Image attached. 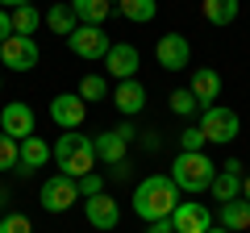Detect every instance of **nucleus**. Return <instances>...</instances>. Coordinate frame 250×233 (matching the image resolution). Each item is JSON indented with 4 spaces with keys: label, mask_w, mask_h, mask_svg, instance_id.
Listing matches in <instances>:
<instances>
[{
    "label": "nucleus",
    "mask_w": 250,
    "mask_h": 233,
    "mask_svg": "<svg viewBox=\"0 0 250 233\" xmlns=\"http://www.w3.org/2000/svg\"><path fill=\"white\" fill-rule=\"evenodd\" d=\"M21 4H34V0H0V9H9V13L21 9Z\"/></svg>",
    "instance_id": "34"
},
{
    "label": "nucleus",
    "mask_w": 250,
    "mask_h": 233,
    "mask_svg": "<svg viewBox=\"0 0 250 233\" xmlns=\"http://www.w3.org/2000/svg\"><path fill=\"white\" fill-rule=\"evenodd\" d=\"M146 233H175V225H171V216H167V221H150Z\"/></svg>",
    "instance_id": "32"
},
{
    "label": "nucleus",
    "mask_w": 250,
    "mask_h": 233,
    "mask_svg": "<svg viewBox=\"0 0 250 233\" xmlns=\"http://www.w3.org/2000/svg\"><path fill=\"white\" fill-rule=\"evenodd\" d=\"M113 9H117V0H113Z\"/></svg>",
    "instance_id": "39"
},
{
    "label": "nucleus",
    "mask_w": 250,
    "mask_h": 233,
    "mask_svg": "<svg viewBox=\"0 0 250 233\" xmlns=\"http://www.w3.org/2000/svg\"><path fill=\"white\" fill-rule=\"evenodd\" d=\"M71 13L80 17V25H104L113 13V0H67Z\"/></svg>",
    "instance_id": "20"
},
{
    "label": "nucleus",
    "mask_w": 250,
    "mask_h": 233,
    "mask_svg": "<svg viewBox=\"0 0 250 233\" xmlns=\"http://www.w3.org/2000/svg\"><path fill=\"white\" fill-rule=\"evenodd\" d=\"M54 150V162H59L62 175H71V179H83V175H92V167H96V150H92V137L80 134V129H67V134L59 137V142L50 146Z\"/></svg>",
    "instance_id": "2"
},
{
    "label": "nucleus",
    "mask_w": 250,
    "mask_h": 233,
    "mask_svg": "<svg viewBox=\"0 0 250 233\" xmlns=\"http://www.w3.org/2000/svg\"><path fill=\"white\" fill-rule=\"evenodd\" d=\"M200 13H205L208 25H233L238 13H242V4L238 0H200Z\"/></svg>",
    "instance_id": "22"
},
{
    "label": "nucleus",
    "mask_w": 250,
    "mask_h": 233,
    "mask_svg": "<svg viewBox=\"0 0 250 233\" xmlns=\"http://www.w3.org/2000/svg\"><path fill=\"white\" fill-rule=\"evenodd\" d=\"M83 116H88V104H83L80 92H59V96L50 100V121L59 129H80Z\"/></svg>",
    "instance_id": "11"
},
{
    "label": "nucleus",
    "mask_w": 250,
    "mask_h": 233,
    "mask_svg": "<svg viewBox=\"0 0 250 233\" xmlns=\"http://www.w3.org/2000/svg\"><path fill=\"white\" fill-rule=\"evenodd\" d=\"M92 150H96V162H108V167H117V162H125V150H129V142H125L117 129H104V134L92 137Z\"/></svg>",
    "instance_id": "18"
},
{
    "label": "nucleus",
    "mask_w": 250,
    "mask_h": 233,
    "mask_svg": "<svg viewBox=\"0 0 250 233\" xmlns=\"http://www.w3.org/2000/svg\"><path fill=\"white\" fill-rule=\"evenodd\" d=\"M208 233H229V229H221V225H213V229H208Z\"/></svg>",
    "instance_id": "37"
},
{
    "label": "nucleus",
    "mask_w": 250,
    "mask_h": 233,
    "mask_svg": "<svg viewBox=\"0 0 250 233\" xmlns=\"http://www.w3.org/2000/svg\"><path fill=\"white\" fill-rule=\"evenodd\" d=\"M113 129H117V134H121V137H125V142H134V134H138V129H134V125H129V121H121V125H113Z\"/></svg>",
    "instance_id": "33"
},
{
    "label": "nucleus",
    "mask_w": 250,
    "mask_h": 233,
    "mask_svg": "<svg viewBox=\"0 0 250 233\" xmlns=\"http://www.w3.org/2000/svg\"><path fill=\"white\" fill-rule=\"evenodd\" d=\"M17 150H21V142L0 129V171H17Z\"/></svg>",
    "instance_id": "27"
},
{
    "label": "nucleus",
    "mask_w": 250,
    "mask_h": 233,
    "mask_svg": "<svg viewBox=\"0 0 250 233\" xmlns=\"http://www.w3.org/2000/svg\"><path fill=\"white\" fill-rule=\"evenodd\" d=\"M213 175H217V162L208 158L205 150H196V154L179 150V154H175V162H171V179H175V188H179V192H188V196L208 192Z\"/></svg>",
    "instance_id": "3"
},
{
    "label": "nucleus",
    "mask_w": 250,
    "mask_h": 233,
    "mask_svg": "<svg viewBox=\"0 0 250 233\" xmlns=\"http://www.w3.org/2000/svg\"><path fill=\"white\" fill-rule=\"evenodd\" d=\"M217 225L221 229H229V233H242V229H250V200H225V204H217Z\"/></svg>",
    "instance_id": "19"
},
{
    "label": "nucleus",
    "mask_w": 250,
    "mask_h": 233,
    "mask_svg": "<svg viewBox=\"0 0 250 233\" xmlns=\"http://www.w3.org/2000/svg\"><path fill=\"white\" fill-rule=\"evenodd\" d=\"M67 46H71L75 58H88V63H96V58H104V54H108L113 38L104 34V25H80L71 38H67Z\"/></svg>",
    "instance_id": "7"
},
{
    "label": "nucleus",
    "mask_w": 250,
    "mask_h": 233,
    "mask_svg": "<svg viewBox=\"0 0 250 233\" xmlns=\"http://www.w3.org/2000/svg\"><path fill=\"white\" fill-rule=\"evenodd\" d=\"M208 192H213L217 204L238 200V196H242V162H238V158H225V167H217V175H213V183H208Z\"/></svg>",
    "instance_id": "13"
},
{
    "label": "nucleus",
    "mask_w": 250,
    "mask_h": 233,
    "mask_svg": "<svg viewBox=\"0 0 250 233\" xmlns=\"http://www.w3.org/2000/svg\"><path fill=\"white\" fill-rule=\"evenodd\" d=\"M34 125H38V116H34V108H29L25 100H13V104L0 108V129L9 137H17V142L34 137Z\"/></svg>",
    "instance_id": "12"
},
{
    "label": "nucleus",
    "mask_w": 250,
    "mask_h": 233,
    "mask_svg": "<svg viewBox=\"0 0 250 233\" xmlns=\"http://www.w3.org/2000/svg\"><path fill=\"white\" fill-rule=\"evenodd\" d=\"M200 134H205V142H213V146H229L233 137H238V129H242V121H238V113L233 108H225V104H213V108H200Z\"/></svg>",
    "instance_id": "4"
},
{
    "label": "nucleus",
    "mask_w": 250,
    "mask_h": 233,
    "mask_svg": "<svg viewBox=\"0 0 250 233\" xmlns=\"http://www.w3.org/2000/svg\"><path fill=\"white\" fill-rule=\"evenodd\" d=\"M9 38H13V13L0 9V42H9Z\"/></svg>",
    "instance_id": "31"
},
{
    "label": "nucleus",
    "mask_w": 250,
    "mask_h": 233,
    "mask_svg": "<svg viewBox=\"0 0 250 233\" xmlns=\"http://www.w3.org/2000/svg\"><path fill=\"white\" fill-rule=\"evenodd\" d=\"M205 134H200V125H188L184 134H179V150H188V154H196V150H205Z\"/></svg>",
    "instance_id": "28"
},
{
    "label": "nucleus",
    "mask_w": 250,
    "mask_h": 233,
    "mask_svg": "<svg viewBox=\"0 0 250 233\" xmlns=\"http://www.w3.org/2000/svg\"><path fill=\"white\" fill-rule=\"evenodd\" d=\"M92 196H104V175H83L80 179V200H92Z\"/></svg>",
    "instance_id": "30"
},
{
    "label": "nucleus",
    "mask_w": 250,
    "mask_h": 233,
    "mask_svg": "<svg viewBox=\"0 0 250 233\" xmlns=\"http://www.w3.org/2000/svg\"><path fill=\"white\" fill-rule=\"evenodd\" d=\"M0 204H9V192H4V188H0Z\"/></svg>",
    "instance_id": "36"
},
{
    "label": "nucleus",
    "mask_w": 250,
    "mask_h": 233,
    "mask_svg": "<svg viewBox=\"0 0 250 233\" xmlns=\"http://www.w3.org/2000/svg\"><path fill=\"white\" fill-rule=\"evenodd\" d=\"M108 100H113V104H117V113H121L125 121H129V116H138V113L146 108V88H142L138 79H121V83L113 88V96H108Z\"/></svg>",
    "instance_id": "15"
},
{
    "label": "nucleus",
    "mask_w": 250,
    "mask_h": 233,
    "mask_svg": "<svg viewBox=\"0 0 250 233\" xmlns=\"http://www.w3.org/2000/svg\"><path fill=\"white\" fill-rule=\"evenodd\" d=\"M38 58H42V50H38V42L34 38H25V34H13L9 42H0V67H9V71H34L38 67Z\"/></svg>",
    "instance_id": "5"
},
{
    "label": "nucleus",
    "mask_w": 250,
    "mask_h": 233,
    "mask_svg": "<svg viewBox=\"0 0 250 233\" xmlns=\"http://www.w3.org/2000/svg\"><path fill=\"white\" fill-rule=\"evenodd\" d=\"M154 58H159L163 71H188L192 67V42L184 34H163L154 42Z\"/></svg>",
    "instance_id": "8"
},
{
    "label": "nucleus",
    "mask_w": 250,
    "mask_h": 233,
    "mask_svg": "<svg viewBox=\"0 0 250 233\" xmlns=\"http://www.w3.org/2000/svg\"><path fill=\"white\" fill-rule=\"evenodd\" d=\"M80 96H83V104H88V100H104V96H113V92H108L104 75H83L80 79Z\"/></svg>",
    "instance_id": "25"
},
{
    "label": "nucleus",
    "mask_w": 250,
    "mask_h": 233,
    "mask_svg": "<svg viewBox=\"0 0 250 233\" xmlns=\"http://www.w3.org/2000/svg\"><path fill=\"white\" fill-rule=\"evenodd\" d=\"M42 25V13L34 9V4H21V9H13V34H25L34 38V29Z\"/></svg>",
    "instance_id": "24"
},
{
    "label": "nucleus",
    "mask_w": 250,
    "mask_h": 233,
    "mask_svg": "<svg viewBox=\"0 0 250 233\" xmlns=\"http://www.w3.org/2000/svg\"><path fill=\"white\" fill-rule=\"evenodd\" d=\"M192 96L200 100V108H213L217 100H221V75L213 71V67H196V71H192Z\"/></svg>",
    "instance_id": "17"
},
{
    "label": "nucleus",
    "mask_w": 250,
    "mask_h": 233,
    "mask_svg": "<svg viewBox=\"0 0 250 233\" xmlns=\"http://www.w3.org/2000/svg\"><path fill=\"white\" fill-rule=\"evenodd\" d=\"M0 233H34V225H29V216H21V213H4L0 216Z\"/></svg>",
    "instance_id": "29"
},
{
    "label": "nucleus",
    "mask_w": 250,
    "mask_h": 233,
    "mask_svg": "<svg viewBox=\"0 0 250 233\" xmlns=\"http://www.w3.org/2000/svg\"><path fill=\"white\" fill-rule=\"evenodd\" d=\"M54 158V150H50V142H42V137H25L21 142V150H17V175H34L38 167H46V162Z\"/></svg>",
    "instance_id": "16"
},
{
    "label": "nucleus",
    "mask_w": 250,
    "mask_h": 233,
    "mask_svg": "<svg viewBox=\"0 0 250 233\" xmlns=\"http://www.w3.org/2000/svg\"><path fill=\"white\" fill-rule=\"evenodd\" d=\"M104 67H108V75H113L117 83H121V79H138L142 54H138L134 42H113V46H108V54H104Z\"/></svg>",
    "instance_id": "10"
},
{
    "label": "nucleus",
    "mask_w": 250,
    "mask_h": 233,
    "mask_svg": "<svg viewBox=\"0 0 250 233\" xmlns=\"http://www.w3.org/2000/svg\"><path fill=\"white\" fill-rule=\"evenodd\" d=\"M179 204V188L171 175H146L142 183L134 188V213L142 216L146 225L150 221H167Z\"/></svg>",
    "instance_id": "1"
},
{
    "label": "nucleus",
    "mask_w": 250,
    "mask_h": 233,
    "mask_svg": "<svg viewBox=\"0 0 250 233\" xmlns=\"http://www.w3.org/2000/svg\"><path fill=\"white\" fill-rule=\"evenodd\" d=\"M0 88H4V79H0Z\"/></svg>",
    "instance_id": "38"
},
{
    "label": "nucleus",
    "mask_w": 250,
    "mask_h": 233,
    "mask_svg": "<svg viewBox=\"0 0 250 233\" xmlns=\"http://www.w3.org/2000/svg\"><path fill=\"white\" fill-rule=\"evenodd\" d=\"M42 25L50 29V34H62V38H71L75 29H80V17L71 13V4H54V9L42 13Z\"/></svg>",
    "instance_id": "21"
},
{
    "label": "nucleus",
    "mask_w": 250,
    "mask_h": 233,
    "mask_svg": "<svg viewBox=\"0 0 250 233\" xmlns=\"http://www.w3.org/2000/svg\"><path fill=\"white\" fill-rule=\"evenodd\" d=\"M171 225H175V233H208L217 225V216L200 200H179L175 213H171Z\"/></svg>",
    "instance_id": "9"
},
{
    "label": "nucleus",
    "mask_w": 250,
    "mask_h": 233,
    "mask_svg": "<svg viewBox=\"0 0 250 233\" xmlns=\"http://www.w3.org/2000/svg\"><path fill=\"white\" fill-rule=\"evenodd\" d=\"M242 200H250V175H242Z\"/></svg>",
    "instance_id": "35"
},
{
    "label": "nucleus",
    "mask_w": 250,
    "mask_h": 233,
    "mask_svg": "<svg viewBox=\"0 0 250 233\" xmlns=\"http://www.w3.org/2000/svg\"><path fill=\"white\" fill-rule=\"evenodd\" d=\"M117 13H121L125 21H134V25H146V21H154V13H159V0H117Z\"/></svg>",
    "instance_id": "23"
},
{
    "label": "nucleus",
    "mask_w": 250,
    "mask_h": 233,
    "mask_svg": "<svg viewBox=\"0 0 250 233\" xmlns=\"http://www.w3.org/2000/svg\"><path fill=\"white\" fill-rule=\"evenodd\" d=\"M38 200H42L46 213H67V208L80 200V179H71V175H50V179L42 183V192H38Z\"/></svg>",
    "instance_id": "6"
},
{
    "label": "nucleus",
    "mask_w": 250,
    "mask_h": 233,
    "mask_svg": "<svg viewBox=\"0 0 250 233\" xmlns=\"http://www.w3.org/2000/svg\"><path fill=\"white\" fill-rule=\"evenodd\" d=\"M83 216H88V225L92 229H117V225H121V204H117L113 196H92V200H83Z\"/></svg>",
    "instance_id": "14"
},
{
    "label": "nucleus",
    "mask_w": 250,
    "mask_h": 233,
    "mask_svg": "<svg viewBox=\"0 0 250 233\" xmlns=\"http://www.w3.org/2000/svg\"><path fill=\"white\" fill-rule=\"evenodd\" d=\"M171 113H179V116H192V113H200V100L192 96L188 88H175V92H171Z\"/></svg>",
    "instance_id": "26"
}]
</instances>
